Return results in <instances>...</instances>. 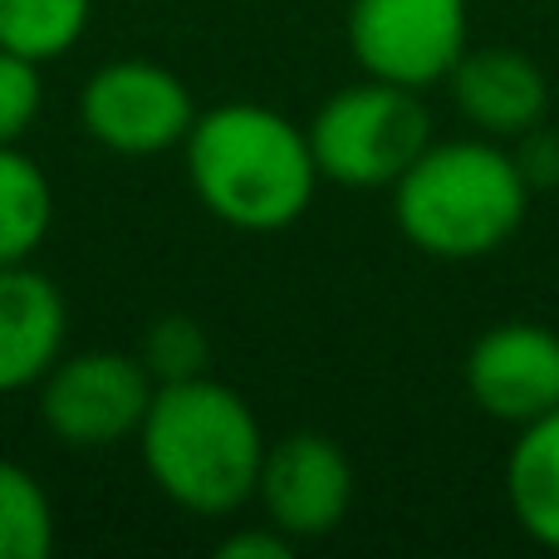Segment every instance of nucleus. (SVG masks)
Segmentation results:
<instances>
[{"label":"nucleus","instance_id":"1","mask_svg":"<svg viewBox=\"0 0 559 559\" xmlns=\"http://www.w3.org/2000/svg\"><path fill=\"white\" fill-rule=\"evenodd\" d=\"M143 466L173 506L192 515H231L255 501L265 432L251 403L216 378L157 383L138 427Z\"/></svg>","mask_w":559,"mask_h":559},{"label":"nucleus","instance_id":"2","mask_svg":"<svg viewBox=\"0 0 559 559\" xmlns=\"http://www.w3.org/2000/svg\"><path fill=\"white\" fill-rule=\"evenodd\" d=\"M182 147L192 192L236 231H285L314 202L319 163L309 133L265 104L206 108Z\"/></svg>","mask_w":559,"mask_h":559},{"label":"nucleus","instance_id":"3","mask_svg":"<svg viewBox=\"0 0 559 559\" xmlns=\"http://www.w3.org/2000/svg\"><path fill=\"white\" fill-rule=\"evenodd\" d=\"M525 187L515 157L496 138L427 143L393 182V216L403 236L437 261H476L521 231Z\"/></svg>","mask_w":559,"mask_h":559},{"label":"nucleus","instance_id":"4","mask_svg":"<svg viewBox=\"0 0 559 559\" xmlns=\"http://www.w3.org/2000/svg\"><path fill=\"white\" fill-rule=\"evenodd\" d=\"M305 133L319 177L338 187H393L427 147V108L417 88L364 79L338 88Z\"/></svg>","mask_w":559,"mask_h":559},{"label":"nucleus","instance_id":"5","mask_svg":"<svg viewBox=\"0 0 559 559\" xmlns=\"http://www.w3.org/2000/svg\"><path fill=\"white\" fill-rule=\"evenodd\" d=\"M157 383L143 358L88 348V354H59V364L39 378V417L64 447L104 452L123 437H138Z\"/></svg>","mask_w":559,"mask_h":559},{"label":"nucleus","instance_id":"6","mask_svg":"<svg viewBox=\"0 0 559 559\" xmlns=\"http://www.w3.org/2000/svg\"><path fill=\"white\" fill-rule=\"evenodd\" d=\"M348 49L368 79L427 88L466 55V0H348Z\"/></svg>","mask_w":559,"mask_h":559},{"label":"nucleus","instance_id":"7","mask_svg":"<svg viewBox=\"0 0 559 559\" xmlns=\"http://www.w3.org/2000/svg\"><path fill=\"white\" fill-rule=\"evenodd\" d=\"M79 118H84V133L108 153L153 157L187 143L197 104L173 69L147 64V59H114L84 84Z\"/></svg>","mask_w":559,"mask_h":559},{"label":"nucleus","instance_id":"8","mask_svg":"<svg viewBox=\"0 0 559 559\" xmlns=\"http://www.w3.org/2000/svg\"><path fill=\"white\" fill-rule=\"evenodd\" d=\"M255 501L265 506V521L285 531L289 540H319L338 531V521L354 506V466L344 447L319 432H289L265 447Z\"/></svg>","mask_w":559,"mask_h":559},{"label":"nucleus","instance_id":"9","mask_svg":"<svg viewBox=\"0 0 559 559\" xmlns=\"http://www.w3.org/2000/svg\"><path fill=\"white\" fill-rule=\"evenodd\" d=\"M466 393L486 417L525 427L559 407V334L531 319L486 329L466 354Z\"/></svg>","mask_w":559,"mask_h":559},{"label":"nucleus","instance_id":"10","mask_svg":"<svg viewBox=\"0 0 559 559\" xmlns=\"http://www.w3.org/2000/svg\"><path fill=\"white\" fill-rule=\"evenodd\" d=\"M447 79L456 114L486 138H521L550 108V79L521 49H466Z\"/></svg>","mask_w":559,"mask_h":559},{"label":"nucleus","instance_id":"11","mask_svg":"<svg viewBox=\"0 0 559 559\" xmlns=\"http://www.w3.org/2000/svg\"><path fill=\"white\" fill-rule=\"evenodd\" d=\"M69 309L49 275L0 265V393L35 388L64 354Z\"/></svg>","mask_w":559,"mask_h":559},{"label":"nucleus","instance_id":"12","mask_svg":"<svg viewBox=\"0 0 559 559\" xmlns=\"http://www.w3.org/2000/svg\"><path fill=\"white\" fill-rule=\"evenodd\" d=\"M506 501L535 545L559 550V407L521 427L506 456Z\"/></svg>","mask_w":559,"mask_h":559},{"label":"nucleus","instance_id":"13","mask_svg":"<svg viewBox=\"0 0 559 559\" xmlns=\"http://www.w3.org/2000/svg\"><path fill=\"white\" fill-rule=\"evenodd\" d=\"M55 222L45 167L15 143H0V265H25Z\"/></svg>","mask_w":559,"mask_h":559},{"label":"nucleus","instance_id":"14","mask_svg":"<svg viewBox=\"0 0 559 559\" xmlns=\"http://www.w3.org/2000/svg\"><path fill=\"white\" fill-rule=\"evenodd\" d=\"M88 10L94 0H0V49L49 64L79 45Z\"/></svg>","mask_w":559,"mask_h":559},{"label":"nucleus","instance_id":"15","mask_svg":"<svg viewBox=\"0 0 559 559\" xmlns=\"http://www.w3.org/2000/svg\"><path fill=\"white\" fill-rule=\"evenodd\" d=\"M55 545L49 496L25 466L0 462V559H39Z\"/></svg>","mask_w":559,"mask_h":559},{"label":"nucleus","instance_id":"16","mask_svg":"<svg viewBox=\"0 0 559 559\" xmlns=\"http://www.w3.org/2000/svg\"><path fill=\"white\" fill-rule=\"evenodd\" d=\"M143 368L153 373V383H187V378L206 373V358H212V344H206L202 324L187 314H163L143 338Z\"/></svg>","mask_w":559,"mask_h":559},{"label":"nucleus","instance_id":"17","mask_svg":"<svg viewBox=\"0 0 559 559\" xmlns=\"http://www.w3.org/2000/svg\"><path fill=\"white\" fill-rule=\"evenodd\" d=\"M39 59H25L15 49H0V143H20L29 123L39 118Z\"/></svg>","mask_w":559,"mask_h":559},{"label":"nucleus","instance_id":"18","mask_svg":"<svg viewBox=\"0 0 559 559\" xmlns=\"http://www.w3.org/2000/svg\"><path fill=\"white\" fill-rule=\"evenodd\" d=\"M511 157H515V167H521L525 187H559V133L545 128V118L515 138Z\"/></svg>","mask_w":559,"mask_h":559},{"label":"nucleus","instance_id":"19","mask_svg":"<svg viewBox=\"0 0 559 559\" xmlns=\"http://www.w3.org/2000/svg\"><path fill=\"white\" fill-rule=\"evenodd\" d=\"M289 550H295V540L275 531L271 521H265V531H241L222 540V559H289Z\"/></svg>","mask_w":559,"mask_h":559}]
</instances>
